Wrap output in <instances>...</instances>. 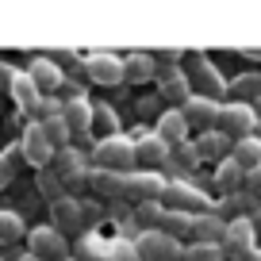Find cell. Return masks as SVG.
<instances>
[{
	"mask_svg": "<svg viewBox=\"0 0 261 261\" xmlns=\"http://www.w3.org/2000/svg\"><path fill=\"white\" fill-rule=\"evenodd\" d=\"M92 162H96V169H112V173H123V177H127L130 165H135V142H130L127 135L100 139L96 150H92Z\"/></svg>",
	"mask_w": 261,
	"mask_h": 261,
	"instance_id": "6da1fadb",
	"label": "cell"
},
{
	"mask_svg": "<svg viewBox=\"0 0 261 261\" xmlns=\"http://www.w3.org/2000/svg\"><path fill=\"white\" fill-rule=\"evenodd\" d=\"M253 127H257V115H253V104H242V100H227V104L219 108V123H215V130H223L227 139H250Z\"/></svg>",
	"mask_w": 261,
	"mask_h": 261,
	"instance_id": "7a4b0ae2",
	"label": "cell"
},
{
	"mask_svg": "<svg viewBox=\"0 0 261 261\" xmlns=\"http://www.w3.org/2000/svg\"><path fill=\"white\" fill-rule=\"evenodd\" d=\"M165 188H169L165 177H162V173H150V169H130L127 177H123V196L139 200V204H154V200H162Z\"/></svg>",
	"mask_w": 261,
	"mask_h": 261,
	"instance_id": "3957f363",
	"label": "cell"
},
{
	"mask_svg": "<svg viewBox=\"0 0 261 261\" xmlns=\"http://www.w3.org/2000/svg\"><path fill=\"white\" fill-rule=\"evenodd\" d=\"M253 242H257V230H253L250 215H238V219L227 223V238H223V253H227V257L246 261L253 253Z\"/></svg>",
	"mask_w": 261,
	"mask_h": 261,
	"instance_id": "277c9868",
	"label": "cell"
},
{
	"mask_svg": "<svg viewBox=\"0 0 261 261\" xmlns=\"http://www.w3.org/2000/svg\"><path fill=\"white\" fill-rule=\"evenodd\" d=\"M135 246H139V257H142V261H169V257H185L180 242H177V238H169L165 230H142V234L135 238Z\"/></svg>",
	"mask_w": 261,
	"mask_h": 261,
	"instance_id": "5b68a950",
	"label": "cell"
},
{
	"mask_svg": "<svg viewBox=\"0 0 261 261\" xmlns=\"http://www.w3.org/2000/svg\"><path fill=\"white\" fill-rule=\"evenodd\" d=\"M27 246H31L27 253H35V257H42V261H69L65 234L54 230V227H35L31 234H27Z\"/></svg>",
	"mask_w": 261,
	"mask_h": 261,
	"instance_id": "8992f818",
	"label": "cell"
},
{
	"mask_svg": "<svg viewBox=\"0 0 261 261\" xmlns=\"http://www.w3.org/2000/svg\"><path fill=\"white\" fill-rule=\"evenodd\" d=\"M169 154H173V146L158 135V130H146V135L135 142V165H139V169L154 173L158 165H169Z\"/></svg>",
	"mask_w": 261,
	"mask_h": 261,
	"instance_id": "52a82bcc",
	"label": "cell"
},
{
	"mask_svg": "<svg viewBox=\"0 0 261 261\" xmlns=\"http://www.w3.org/2000/svg\"><path fill=\"white\" fill-rule=\"evenodd\" d=\"M50 169L58 173V180H62L65 188H69V185H81V180H89V173H92V169H89V158H85L81 150H73V146L58 150Z\"/></svg>",
	"mask_w": 261,
	"mask_h": 261,
	"instance_id": "ba28073f",
	"label": "cell"
},
{
	"mask_svg": "<svg viewBox=\"0 0 261 261\" xmlns=\"http://www.w3.org/2000/svg\"><path fill=\"white\" fill-rule=\"evenodd\" d=\"M19 150H23V158H27V165H35V169H50L54 165V154L58 150L46 142V135H42V127L39 123H31V127L23 130V142H19Z\"/></svg>",
	"mask_w": 261,
	"mask_h": 261,
	"instance_id": "9c48e42d",
	"label": "cell"
},
{
	"mask_svg": "<svg viewBox=\"0 0 261 261\" xmlns=\"http://www.w3.org/2000/svg\"><path fill=\"white\" fill-rule=\"evenodd\" d=\"M165 200H169V212H188V215H204L207 207V196L192 185H180V180L165 188Z\"/></svg>",
	"mask_w": 261,
	"mask_h": 261,
	"instance_id": "30bf717a",
	"label": "cell"
},
{
	"mask_svg": "<svg viewBox=\"0 0 261 261\" xmlns=\"http://www.w3.org/2000/svg\"><path fill=\"white\" fill-rule=\"evenodd\" d=\"M219 100H212V96H200L196 92L192 100H188L180 112H185V119H188V127H204V130H215V123H219Z\"/></svg>",
	"mask_w": 261,
	"mask_h": 261,
	"instance_id": "8fae6325",
	"label": "cell"
},
{
	"mask_svg": "<svg viewBox=\"0 0 261 261\" xmlns=\"http://www.w3.org/2000/svg\"><path fill=\"white\" fill-rule=\"evenodd\" d=\"M85 69H89V81H96V85L127 81V73H123V58H115V54H92L89 62H85Z\"/></svg>",
	"mask_w": 261,
	"mask_h": 261,
	"instance_id": "7c38bea8",
	"label": "cell"
},
{
	"mask_svg": "<svg viewBox=\"0 0 261 261\" xmlns=\"http://www.w3.org/2000/svg\"><path fill=\"white\" fill-rule=\"evenodd\" d=\"M92 108H96V104H89L85 96H69V100H65L62 119H65V127L73 130V139H81V135H92Z\"/></svg>",
	"mask_w": 261,
	"mask_h": 261,
	"instance_id": "4fadbf2b",
	"label": "cell"
},
{
	"mask_svg": "<svg viewBox=\"0 0 261 261\" xmlns=\"http://www.w3.org/2000/svg\"><path fill=\"white\" fill-rule=\"evenodd\" d=\"M192 234L200 246H223L227 238V219L215 212H204V215H192Z\"/></svg>",
	"mask_w": 261,
	"mask_h": 261,
	"instance_id": "5bb4252c",
	"label": "cell"
},
{
	"mask_svg": "<svg viewBox=\"0 0 261 261\" xmlns=\"http://www.w3.org/2000/svg\"><path fill=\"white\" fill-rule=\"evenodd\" d=\"M50 223H54V230H77L85 223V207L77 204L73 196H62L58 204H50Z\"/></svg>",
	"mask_w": 261,
	"mask_h": 261,
	"instance_id": "9a60e30c",
	"label": "cell"
},
{
	"mask_svg": "<svg viewBox=\"0 0 261 261\" xmlns=\"http://www.w3.org/2000/svg\"><path fill=\"white\" fill-rule=\"evenodd\" d=\"M192 146H196V154H200V162H223L227 150H234V139H227L223 130H200V139H196Z\"/></svg>",
	"mask_w": 261,
	"mask_h": 261,
	"instance_id": "2e32d148",
	"label": "cell"
},
{
	"mask_svg": "<svg viewBox=\"0 0 261 261\" xmlns=\"http://www.w3.org/2000/svg\"><path fill=\"white\" fill-rule=\"evenodd\" d=\"M8 92H12V100H16V108L19 112H39V104H42V92L35 89V81L27 73H16L12 77V85H8Z\"/></svg>",
	"mask_w": 261,
	"mask_h": 261,
	"instance_id": "e0dca14e",
	"label": "cell"
},
{
	"mask_svg": "<svg viewBox=\"0 0 261 261\" xmlns=\"http://www.w3.org/2000/svg\"><path fill=\"white\" fill-rule=\"evenodd\" d=\"M192 96H196V92H192V81H188L180 69H165V73H162V100H173L177 108H185Z\"/></svg>",
	"mask_w": 261,
	"mask_h": 261,
	"instance_id": "ac0fdd59",
	"label": "cell"
},
{
	"mask_svg": "<svg viewBox=\"0 0 261 261\" xmlns=\"http://www.w3.org/2000/svg\"><path fill=\"white\" fill-rule=\"evenodd\" d=\"M27 77L35 81V89H39L42 96H46V92H54L58 85H62V69H58L54 58H35L31 69H27Z\"/></svg>",
	"mask_w": 261,
	"mask_h": 261,
	"instance_id": "d6986e66",
	"label": "cell"
},
{
	"mask_svg": "<svg viewBox=\"0 0 261 261\" xmlns=\"http://www.w3.org/2000/svg\"><path fill=\"white\" fill-rule=\"evenodd\" d=\"M158 135H162L169 146H180V142H185V135H188L185 112H180V108H169V112H162V115H158Z\"/></svg>",
	"mask_w": 261,
	"mask_h": 261,
	"instance_id": "ffe728a7",
	"label": "cell"
},
{
	"mask_svg": "<svg viewBox=\"0 0 261 261\" xmlns=\"http://www.w3.org/2000/svg\"><path fill=\"white\" fill-rule=\"evenodd\" d=\"M196 89H200V96H212V100H219V104H223V96L230 92V85L219 77V69H215V65L204 62L200 69H196Z\"/></svg>",
	"mask_w": 261,
	"mask_h": 261,
	"instance_id": "44dd1931",
	"label": "cell"
},
{
	"mask_svg": "<svg viewBox=\"0 0 261 261\" xmlns=\"http://www.w3.org/2000/svg\"><path fill=\"white\" fill-rule=\"evenodd\" d=\"M89 185L96 196H104V200H115V196H123V173H112V169H92L89 173Z\"/></svg>",
	"mask_w": 261,
	"mask_h": 261,
	"instance_id": "7402d4cb",
	"label": "cell"
},
{
	"mask_svg": "<svg viewBox=\"0 0 261 261\" xmlns=\"http://www.w3.org/2000/svg\"><path fill=\"white\" fill-rule=\"evenodd\" d=\"M230 158H234V162L242 165L246 173H250V169H257V165H261V135L238 139V142H234V150H230Z\"/></svg>",
	"mask_w": 261,
	"mask_h": 261,
	"instance_id": "603a6c76",
	"label": "cell"
},
{
	"mask_svg": "<svg viewBox=\"0 0 261 261\" xmlns=\"http://www.w3.org/2000/svg\"><path fill=\"white\" fill-rule=\"evenodd\" d=\"M242 180H246V169L234 158H223L219 169H215V185H219L223 192H242Z\"/></svg>",
	"mask_w": 261,
	"mask_h": 261,
	"instance_id": "cb8c5ba5",
	"label": "cell"
},
{
	"mask_svg": "<svg viewBox=\"0 0 261 261\" xmlns=\"http://www.w3.org/2000/svg\"><path fill=\"white\" fill-rule=\"evenodd\" d=\"M230 92H234V100H242V104L261 100V69H250V73L234 77V81H230Z\"/></svg>",
	"mask_w": 261,
	"mask_h": 261,
	"instance_id": "d4e9b609",
	"label": "cell"
},
{
	"mask_svg": "<svg viewBox=\"0 0 261 261\" xmlns=\"http://www.w3.org/2000/svg\"><path fill=\"white\" fill-rule=\"evenodd\" d=\"M123 73H127V81L142 85V81H150V77L158 73V65H154L150 54H130V58H123Z\"/></svg>",
	"mask_w": 261,
	"mask_h": 261,
	"instance_id": "484cf974",
	"label": "cell"
},
{
	"mask_svg": "<svg viewBox=\"0 0 261 261\" xmlns=\"http://www.w3.org/2000/svg\"><path fill=\"white\" fill-rule=\"evenodd\" d=\"M92 135H100V139L119 135V119H115V112H112L108 104H96V108H92Z\"/></svg>",
	"mask_w": 261,
	"mask_h": 261,
	"instance_id": "4316f807",
	"label": "cell"
},
{
	"mask_svg": "<svg viewBox=\"0 0 261 261\" xmlns=\"http://www.w3.org/2000/svg\"><path fill=\"white\" fill-rule=\"evenodd\" d=\"M130 219L139 223L142 230H162V219H165V207H162V200H154V204H139Z\"/></svg>",
	"mask_w": 261,
	"mask_h": 261,
	"instance_id": "83f0119b",
	"label": "cell"
},
{
	"mask_svg": "<svg viewBox=\"0 0 261 261\" xmlns=\"http://www.w3.org/2000/svg\"><path fill=\"white\" fill-rule=\"evenodd\" d=\"M196 165H200V154H196L192 142H180V146H173V154H169V169H173V173H192Z\"/></svg>",
	"mask_w": 261,
	"mask_h": 261,
	"instance_id": "f1b7e54d",
	"label": "cell"
},
{
	"mask_svg": "<svg viewBox=\"0 0 261 261\" xmlns=\"http://www.w3.org/2000/svg\"><path fill=\"white\" fill-rule=\"evenodd\" d=\"M39 127H42V135H46V142H50L54 150H65V146H69V139H73V130L65 127V119H62V115H58V119L39 123Z\"/></svg>",
	"mask_w": 261,
	"mask_h": 261,
	"instance_id": "f546056e",
	"label": "cell"
},
{
	"mask_svg": "<svg viewBox=\"0 0 261 261\" xmlns=\"http://www.w3.org/2000/svg\"><path fill=\"white\" fill-rule=\"evenodd\" d=\"M19 238H23V219L16 212H0V246L19 242Z\"/></svg>",
	"mask_w": 261,
	"mask_h": 261,
	"instance_id": "4dcf8cb0",
	"label": "cell"
},
{
	"mask_svg": "<svg viewBox=\"0 0 261 261\" xmlns=\"http://www.w3.org/2000/svg\"><path fill=\"white\" fill-rule=\"evenodd\" d=\"M165 234H169V238H177V230H180V234H185V230H188V234H192V215H188V212H169V207H165Z\"/></svg>",
	"mask_w": 261,
	"mask_h": 261,
	"instance_id": "1f68e13d",
	"label": "cell"
},
{
	"mask_svg": "<svg viewBox=\"0 0 261 261\" xmlns=\"http://www.w3.org/2000/svg\"><path fill=\"white\" fill-rule=\"evenodd\" d=\"M39 192L46 196L50 204H58V200H62V192H65V185L58 180L54 169H42V173H39Z\"/></svg>",
	"mask_w": 261,
	"mask_h": 261,
	"instance_id": "d6a6232c",
	"label": "cell"
},
{
	"mask_svg": "<svg viewBox=\"0 0 261 261\" xmlns=\"http://www.w3.org/2000/svg\"><path fill=\"white\" fill-rule=\"evenodd\" d=\"M223 257H227V253H223V246H200V242H192L180 261H223Z\"/></svg>",
	"mask_w": 261,
	"mask_h": 261,
	"instance_id": "836d02e7",
	"label": "cell"
},
{
	"mask_svg": "<svg viewBox=\"0 0 261 261\" xmlns=\"http://www.w3.org/2000/svg\"><path fill=\"white\" fill-rule=\"evenodd\" d=\"M108 261H142V257H139V246H135V242L119 238V242L108 246Z\"/></svg>",
	"mask_w": 261,
	"mask_h": 261,
	"instance_id": "e575fe53",
	"label": "cell"
},
{
	"mask_svg": "<svg viewBox=\"0 0 261 261\" xmlns=\"http://www.w3.org/2000/svg\"><path fill=\"white\" fill-rule=\"evenodd\" d=\"M62 112H65V100H54V96H42L39 112H35V115H39V119H35V123H46V119H58V115H62Z\"/></svg>",
	"mask_w": 261,
	"mask_h": 261,
	"instance_id": "d590c367",
	"label": "cell"
},
{
	"mask_svg": "<svg viewBox=\"0 0 261 261\" xmlns=\"http://www.w3.org/2000/svg\"><path fill=\"white\" fill-rule=\"evenodd\" d=\"M12 173H16V154L8 150V154H0V188L12 180Z\"/></svg>",
	"mask_w": 261,
	"mask_h": 261,
	"instance_id": "8d00e7d4",
	"label": "cell"
},
{
	"mask_svg": "<svg viewBox=\"0 0 261 261\" xmlns=\"http://www.w3.org/2000/svg\"><path fill=\"white\" fill-rule=\"evenodd\" d=\"M246 188H250V196H261V165L246 173Z\"/></svg>",
	"mask_w": 261,
	"mask_h": 261,
	"instance_id": "74e56055",
	"label": "cell"
},
{
	"mask_svg": "<svg viewBox=\"0 0 261 261\" xmlns=\"http://www.w3.org/2000/svg\"><path fill=\"white\" fill-rule=\"evenodd\" d=\"M250 223H253V230H257V238H261V207H253V215H250Z\"/></svg>",
	"mask_w": 261,
	"mask_h": 261,
	"instance_id": "f35d334b",
	"label": "cell"
},
{
	"mask_svg": "<svg viewBox=\"0 0 261 261\" xmlns=\"http://www.w3.org/2000/svg\"><path fill=\"white\" fill-rule=\"evenodd\" d=\"M16 261H42V257H35V253H19Z\"/></svg>",
	"mask_w": 261,
	"mask_h": 261,
	"instance_id": "ab89813d",
	"label": "cell"
},
{
	"mask_svg": "<svg viewBox=\"0 0 261 261\" xmlns=\"http://www.w3.org/2000/svg\"><path fill=\"white\" fill-rule=\"evenodd\" d=\"M246 261H261V250H253V253H250V257H246Z\"/></svg>",
	"mask_w": 261,
	"mask_h": 261,
	"instance_id": "60d3db41",
	"label": "cell"
},
{
	"mask_svg": "<svg viewBox=\"0 0 261 261\" xmlns=\"http://www.w3.org/2000/svg\"><path fill=\"white\" fill-rule=\"evenodd\" d=\"M257 130H261V119H257Z\"/></svg>",
	"mask_w": 261,
	"mask_h": 261,
	"instance_id": "b9f144b4",
	"label": "cell"
},
{
	"mask_svg": "<svg viewBox=\"0 0 261 261\" xmlns=\"http://www.w3.org/2000/svg\"><path fill=\"white\" fill-rule=\"evenodd\" d=\"M69 261H77V257H69Z\"/></svg>",
	"mask_w": 261,
	"mask_h": 261,
	"instance_id": "7bdbcfd3",
	"label": "cell"
}]
</instances>
